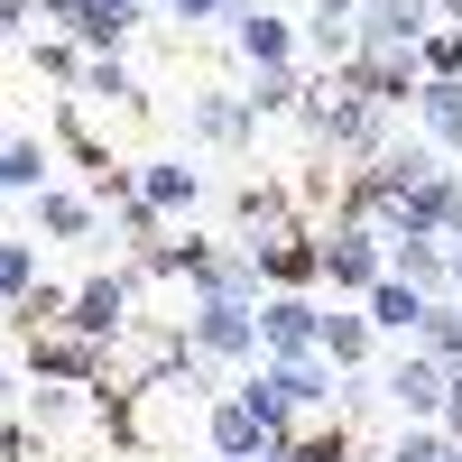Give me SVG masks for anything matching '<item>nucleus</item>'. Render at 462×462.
<instances>
[{
  "instance_id": "obj_1",
  "label": "nucleus",
  "mask_w": 462,
  "mask_h": 462,
  "mask_svg": "<svg viewBox=\"0 0 462 462\" xmlns=\"http://www.w3.org/2000/svg\"><path fill=\"white\" fill-rule=\"evenodd\" d=\"M389 398H398L407 416H435V407L453 398V370H444V361H398V370H389Z\"/></svg>"
},
{
  "instance_id": "obj_2",
  "label": "nucleus",
  "mask_w": 462,
  "mask_h": 462,
  "mask_svg": "<svg viewBox=\"0 0 462 462\" xmlns=\"http://www.w3.org/2000/svg\"><path fill=\"white\" fill-rule=\"evenodd\" d=\"M426 315H435L426 287H407V278H379V287H370V324H379V333H426Z\"/></svg>"
},
{
  "instance_id": "obj_3",
  "label": "nucleus",
  "mask_w": 462,
  "mask_h": 462,
  "mask_svg": "<svg viewBox=\"0 0 462 462\" xmlns=\"http://www.w3.org/2000/svg\"><path fill=\"white\" fill-rule=\"evenodd\" d=\"M121 305H130L121 278H93L84 296H74V324H84V333H121Z\"/></svg>"
},
{
  "instance_id": "obj_4",
  "label": "nucleus",
  "mask_w": 462,
  "mask_h": 462,
  "mask_svg": "<svg viewBox=\"0 0 462 462\" xmlns=\"http://www.w3.org/2000/svg\"><path fill=\"white\" fill-rule=\"evenodd\" d=\"M315 352H333L342 370H352V361H370V324H361V315H324V333H315Z\"/></svg>"
},
{
  "instance_id": "obj_5",
  "label": "nucleus",
  "mask_w": 462,
  "mask_h": 462,
  "mask_svg": "<svg viewBox=\"0 0 462 462\" xmlns=\"http://www.w3.org/2000/svg\"><path fill=\"white\" fill-rule=\"evenodd\" d=\"M231 37H241V56H250V65H287V28H278V19H259V10H250Z\"/></svg>"
},
{
  "instance_id": "obj_6",
  "label": "nucleus",
  "mask_w": 462,
  "mask_h": 462,
  "mask_svg": "<svg viewBox=\"0 0 462 462\" xmlns=\"http://www.w3.org/2000/svg\"><path fill=\"white\" fill-rule=\"evenodd\" d=\"M148 204H195V176L185 167H148Z\"/></svg>"
},
{
  "instance_id": "obj_7",
  "label": "nucleus",
  "mask_w": 462,
  "mask_h": 462,
  "mask_svg": "<svg viewBox=\"0 0 462 462\" xmlns=\"http://www.w3.org/2000/svg\"><path fill=\"white\" fill-rule=\"evenodd\" d=\"M416 65H435V74H462V28L426 37V47H416Z\"/></svg>"
},
{
  "instance_id": "obj_8",
  "label": "nucleus",
  "mask_w": 462,
  "mask_h": 462,
  "mask_svg": "<svg viewBox=\"0 0 462 462\" xmlns=\"http://www.w3.org/2000/svg\"><path fill=\"white\" fill-rule=\"evenodd\" d=\"M176 10H222V0H176Z\"/></svg>"
},
{
  "instance_id": "obj_9",
  "label": "nucleus",
  "mask_w": 462,
  "mask_h": 462,
  "mask_svg": "<svg viewBox=\"0 0 462 462\" xmlns=\"http://www.w3.org/2000/svg\"><path fill=\"white\" fill-rule=\"evenodd\" d=\"M453 287H462V241H453Z\"/></svg>"
},
{
  "instance_id": "obj_10",
  "label": "nucleus",
  "mask_w": 462,
  "mask_h": 462,
  "mask_svg": "<svg viewBox=\"0 0 462 462\" xmlns=\"http://www.w3.org/2000/svg\"><path fill=\"white\" fill-rule=\"evenodd\" d=\"M444 10H462V0H444Z\"/></svg>"
}]
</instances>
